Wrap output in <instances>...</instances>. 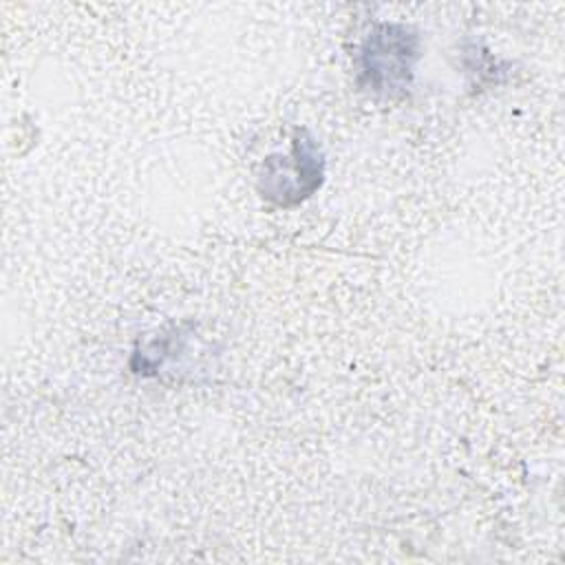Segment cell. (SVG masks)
<instances>
[{
	"label": "cell",
	"mask_w": 565,
	"mask_h": 565,
	"mask_svg": "<svg viewBox=\"0 0 565 565\" xmlns=\"http://www.w3.org/2000/svg\"><path fill=\"white\" fill-rule=\"evenodd\" d=\"M324 159L316 139L298 128L289 154H271L263 161L258 192L278 207H294L309 199L322 183Z\"/></svg>",
	"instance_id": "7a4b0ae2"
},
{
	"label": "cell",
	"mask_w": 565,
	"mask_h": 565,
	"mask_svg": "<svg viewBox=\"0 0 565 565\" xmlns=\"http://www.w3.org/2000/svg\"><path fill=\"white\" fill-rule=\"evenodd\" d=\"M419 60V35L395 22L375 24L358 53V84L382 99L408 93Z\"/></svg>",
	"instance_id": "6da1fadb"
}]
</instances>
